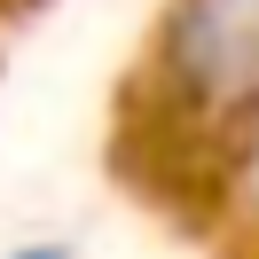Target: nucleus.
<instances>
[{"instance_id": "nucleus-2", "label": "nucleus", "mask_w": 259, "mask_h": 259, "mask_svg": "<svg viewBox=\"0 0 259 259\" xmlns=\"http://www.w3.org/2000/svg\"><path fill=\"white\" fill-rule=\"evenodd\" d=\"M24 259H63V251H24Z\"/></svg>"}, {"instance_id": "nucleus-1", "label": "nucleus", "mask_w": 259, "mask_h": 259, "mask_svg": "<svg viewBox=\"0 0 259 259\" xmlns=\"http://www.w3.org/2000/svg\"><path fill=\"white\" fill-rule=\"evenodd\" d=\"M173 55L189 71V87H204L212 102H251L259 95V0H189Z\"/></svg>"}]
</instances>
